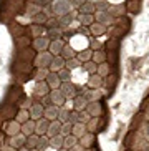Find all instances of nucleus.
Returning <instances> with one entry per match:
<instances>
[{
	"instance_id": "e433bc0d",
	"label": "nucleus",
	"mask_w": 149,
	"mask_h": 151,
	"mask_svg": "<svg viewBox=\"0 0 149 151\" xmlns=\"http://www.w3.org/2000/svg\"><path fill=\"white\" fill-rule=\"evenodd\" d=\"M58 78H60V81L62 83H68V81H71V70H68V68H62V70L57 73Z\"/></svg>"
},
{
	"instance_id": "423d86ee",
	"label": "nucleus",
	"mask_w": 149,
	"mask_h": 151,
	"mask_svg": "<svg viewBox=\"0 0 149 151\" xmlns=\"http://www.w3.org/2000/svg\"><path fill=\"white\" fill-rule=\"evenodd\" d=\"M76 15L78 14H74V12H70V14H66V15H62V17H57L58 18V27L62 28V30H66V28H70V25L76 20Z\"/></svg>"
},
{
	"instance_id": "6ab92c4d",
	"label": "nucleus",
	"mask_w": 149,
	"mask_h": 151,
	"mask_svg": "<svg viewBox=\"0 0 149 151\" xmlns=\"http://www.w3.org/2000/svg\"><path fill=\"white\" fill-rule=\"evenodd\" d=\"M95 22L101 23V25H110V23H113V15L106 14V12H96Z\"/></svg>"
},
{
	"instance_id": "37998d69",
	"label": "nucleus",
	"mask_w": 149,
	"mask_h": 151,
	"mask_svg": "<svg viewBox=\"0 0 149 151\" xmlns=\"http://www.w3.org/2000/svg\"><path fill=\"white\" fill-rule=\"evenodd\" d=\"M65 67L68 68V70H71V71L76 70V68H80V60H78L76 57L71 58V60H66V62H65Z\"/></svg>"
},
{
	"instance_id": "69168bd1",
	"label": "nucleus",
	"mask_w": 149,
	"mask_h": 151,
	"mask_svg": "<svg viewBox=\"0 0 149 151\" xmlns=\"http://www.w3.org/2000/svg\"><path fill=\"white\" fill-rule=\"evenodd\" d=\"M58 151H70V150H65V148H62V150H58Z\"/></svg>"
},
{
	"instance_id": "bb28decb",
	"label": "nucleus",
	"mask_w": 149,
	"mask_h": 151,
	"mask_svg": "<svg viewBox=\"0 0 149 151\" xmlns=\"http://www.w3.org/2000/svg\"><path fill=\"white\" fill-rule=\"evenodd\" d=\"M32 43V38L28 35H23V37H18L15 38V47L17 50H23V48H28V45Z\"/></svg>"
},
{
	"instance_id": "ddd939ff",
	"label": "nucleus",
	"mask_w": 149,
	"mask_h": 151,
	"mask_svg": "<svg viewBox=\"0 0 149 151\" xmlns=\"http://www.w3.org/2000/svg\"><path fill=\"white\" fill-rule=\"evenodd\" d=\"M85 111H86L90 116H95V118H98V116L101 115V105H100V101H88Z\"/></svg>"
},
{
	"instance_id": "e2e57ef3",
	"label": "nucleus",
	"mask_w": 149,
	"mask_h": 151,
	"mask_svg": "<svg viewBox=\"0 0 149 151\" xmlns=\"http://www.w3.org/2000/svg\"><path fill=\"white\" fill-rule=\"evenodd\" d=\"M2 141H4V134L0 133V150H2V148L5 146V145H4V143H2Z\"/></svg>"
},
{
	"instance_id": "052dcab7",
	"label": "nucleus",
	"mask_w": 149,
	"mask_h": 151,
	"mask_svg": "<svg viewBox=\"0 0 149 151\" xmlns=\"http://www.w3.org/2000/svg\"><path fill=\"white\" fill-rule=\"evenodd\" d=\"M70 151H83V146H81V145H74Z\"/></svg>"
},
{
	"instance_id": "cd10ccee",
	"label": "nucleus",
	"mask_w": 149,
	"mask_h": 151,
	"mask_svg": "<svg viewBox=\"0 0 149 151\" xmlns=\"http://www.w3.org/2000/svg\"><path fill=\"white\" fill-rule=\"evenodd\" d=\"M45 37H48L50 42H53V40H62L63 30H62V28H50V30H47Z\"/></svg>"
},
{
	"instance_id": "4c0bfd02",
	"label": "nucleus",
	"mask_w": 149,
	"mask_h": 151,
	"mask_svg": "<svg viewBox=\"0 0 149 151\" xmlns=\"http://www.w3.org/2000/svg\"><path fill=\"white\" fill-rule=\"evenodd\" d=\"M68 116H70V110L63 105V106H60V113H58V121L60 123H68Z\"/></svg>"
},
{
	"instance_id": "680f3d73",
	"label": "nucleus",
	"mask_w": 149,
	"mask_h": 151,
	"mask_svg": "<svg viewBox=\"0 0 149 151\" xmlns=\"http://www.w3.org/2000/svg\"><path fill=\"white\" fill-rule=\"evenodd\" d=\"M0 151H17V150H15V148H12V146H9V145H7V146H4V148H2V150H0Z\"/></svg>"
},
{
	"instance_id": "f3484780",
	"label": "nucleus",
	"mask_w": 149,
	"mask_h": 151,
	"mask_svg": "<svg viewBox=\"0 0 149 151\" xmlns=\"http://www.w3.org/2000/svg\"><path fill=\"white\" fill-rule=\"evenodd\" d=\"M58 113H60V108L55 106V105H50V106L45 108L43 118H47L48 121H55V120H58Z\"/></svg>"
},
{
	"instance_id": "0eeeda50",
	"label": "nucleus",
	"mask_w": 149,
	"mask_h": 151,
	"mask_svg": "<svg viewBox=\"0 0 149 151\" xmlns=\"http://www.w3.org/2000/svg\"><path fill=\"white\" fill-rule=\"evenodd\" d=\"M50 93V88L48 85H47V81H38V83H35V88H33V98L35 100H40V98H43L45 95Z\"/></svg>"
},
{
	"instance_id": "b1692460",
	"label": "nucleus",
	"mask_w": 149,
	"mask_h": 151,
	"mask_svg": "<svg viewBox=\"0 0 149 151\" xmlns=\"http://www.w3.org/2000/svg\"><path fill=\"white\" fill-rule=\"evenodd\" d=\"M60 129H62V123H60L58 120L50 121V126H48V131H47V136H48V138L57 136V134H60Z\"/></svg>"
},
{
	"instance_id": "ea45409f",
	"label": "nucleus",
	"mask_w": 149,
	"mask_h": 151,
	"mask_svg": "<svg viewBox=\"0 0 149 151\" xmlns=\"http://www.w3.org/2000/svg\"><path fill=\"white\" fill-rule=\"evenodd\" d=\"M47 20H48V18H47L43 14H42V12H40V14H37L35 17L30 18V25H32V23H33V25H45V23H47Z\"/></svg>"
},
{
	"instance_id": "f257e3e1",
	"label": "nucleus",
	"mask_w": 149,
	"mask_h": 151,
	"mask_svg": "<svg viewBox=\"0 0 149 151\" xmlns=\"http://www.w3.org/2000/svg\"><path fill=\"white\" fill-rule=\"evenodd\" d=\"M50 7H52L55 17H62V15H66V14H70V12H73V7H71V4L68 0H55Z\"/></svg>"
},
{
	"instance_id": "de8ad7c7",
	"label": "nucleus",
	"mask_w": 149,
	"mask_h": 151,
	"mask_svg": "<svg viewBox=\"0 0 149 151\" xmlns=\"http://www.w3.org/2000/svg\"><path fill=\"white\" fill-rule=\"evenodd\" d=\"M43 27H45V30H50V28H60V27H58V18H57V17L48 18Z\"/></svg>"
},
{
	"instance_id": "f03ea898",
	"label": "nucleus",
	"mask_w": 149,
	"mask_h": 151,
	"mask_svg": "<svg viewBox=\"0 0 149 151\" xmlns=\"http://www.w3.org/2000/svg\"><path fill=\"white\" fill-rule=\"evenodd\" d=\"M52 60H53V55L50 52H40V53H37L35 60H33V65L37 68H48Z\"/></svg>"
},
{
	"instance_id": "49530a36",
	"label": "nucleus",
	"mask_w": 149,
	"mask_h": 151,
	"mask_svg": "<svg viewBox=\"0 0 149 151\" xmlns=\"http://www.w3.org/2000/svg\"><path fill=\"white\" fill-rule=\"evenodd\" d=\"M91 35H101V33H103V32H105V25H101V23H93L91 27Z\"/></svg>"
},
{
	"instance_id": "9b49d317",
	"label": "nucleus",
	"mask_w": 149,
	"mask_h": 151,
	"mask_svg": "<svg viewBox=\"0 0 149 151\" xmlns=\"http://www.w3.org/2000/svg\"><path fill=\"white\" fill-rule=\"evenodd\" d=\"M45 33H47V30H45L43 25H33V23H32L30 28H28V33H27V35L30 37V38H33V40H35V38L43 37Z\"/></svg>"
},
{
	"instance_id": "473e14b6",
	"label": "nucleus",
	"mask_w": 149,
	"mask_h": 151,
	"mask_svg": "<svg viewBox=\"0 0 149 151\" xmlns=\"http://www.w3.org/2000/svg\"><path fill=\"white\" fill-rule=\"evenodd\" d=\"M76 58L80 60V63L83 62V63H86V62H91V58H93V50L91 48H85V50H81L78 55H76Z\"/></svg>"
},
{
	"instance_id": "7c9ffc66",
	"label": "nucleus",
	"mask_w": 149,
	"mask_h": 151,
	"mask_svg": "<svg viewBox=\"0 0 149 151\" xmlns=\"http://www.w3.org/2000/svg\"><path fill=\"white\" fill-rule=\"evenodd\" d=\"M48 75H50L48 68H37L35 75H33V80H35V83H38V81H45Z\"/></svg>"
},
{
	"instance_id": "58836bf2",
	"label": "nucleus",
	"mask_w": 149,
	"mask_h": 151,
	"mask_svg": "<svg viewBox=\"0 0 149 151\" xmlns=\"http://www.w3.org/2000/svg\"><path fill=\"white\" fill-rule=\"evenodd\" d=\"M74 145H78V138H74L73 134H70V136H66L65 139H63V148H65V150H71Z\"/></svg>"
},
{
	"instance_id": "5fc2aeb1",
	"label": "nucleus",
	"mask_w": 149,
	"mask_h": 151,
	"mask_svg": "<svg viewBox=\"0 0 149 151\" xmlns=\"http://www.w3.org/2000/svg\"><path fill=\"white\" fill-rule=\"evenodd\" d=\"M32 4L38 5L40 9H45V7H48V5H52V0H30Z\"/></svg>"
},
{
	"instance_id": "864d4df0",
	"label": "nucleus",
	"mask_w": 149,
	"mask_h": 151,
	"mask_svg": "<svg viewBox=\"0 0 149 151\" xmlns=\"http://www.w3.org/2000/svg\"><path fill=\"white\" fill-rule=\"evenodd\" d=\"M78 113H80V121H78V123H83V124H86L88 121L91 120V116L88 115V113H86L85 110H83V111H78Z\"/></svg>"
},
{
	"instance_id": "c85d7f7f",
	"label": "nucleus",
	"mask_w": 149,
	"mask_h": 151,
	"mask_svg": "<svg viewBox=\"0 0 149 151\" xmlns=\"http://www.w3.org/2000/svg\"><path fill=\"white\" fill-rule=\"evenodd\" d=\"M60 57L63 58V60H71V58H74L76 57V52H74V48L73 47H71V45H65V47H63V50H62V55H60Z\"/></svg>"
},
{
	"instance_id": "603ef678",
	"label": "nucleus",
	"mask_w": 149,
	"mask_h": 151,
	"mask_svg": "<svg viewBox=\"0 0 149 151\" xmlns=\"http://www.w3.org/2000/svg\"><path fill=\"white\" fill-rule=\"evenodd\" d=\"M80 121V113L78 111H70V116H68V123L73 126V124H76Z\"/></svg>"
},
{
	"instance_id": "3c124183",
	"label": "nucleus",
	"mask_w": 149,
	"mask_h": 151,
	"mask_svg": "<svg viewBox=\"0 0 149 151\" xmlns=\"http://www.w3.org/2000/svg\"><path fill=\"white\" fill-rule=\"evenodd\" d=\"M71 128H73V126H71L70 123H63L62 124V129H60V134H62L63 138L70 136V134H71Z\"/></svg>"
},
{
	"instance_id": "dca6fc26",
	"label": "nucleus",
	"mask_w": 149,
	"mask_h": 151,
	"mask_svg": "<svg viewBox=\"0 0 149 151\" xmlns=\"http://www.w3.org/2000/svg\"><path fill=\"white\" fill-rule=\"evenodd\" d=\"M48 126H50V121L47 120V118H42V120L37 121L35 124V134H38V136H43V134H47V131H48Z\"/></svg>"
},
{
	"instance_id": "338daca9",
	"label": "nucleus",
	"mask_w": 149,
	"mask_h": 151,
	"mask_svg": "<svg viewBox=\"0 0 149 151\" xmlns=\"http://www.w3.org/2000/svg\"><path fill=\"white\" fill-rule=\"evenodd\" d=\"M30 151H37V150H30Z\"/></svg>"
},
{
	"instance_id": "aec40b11",
	"label": "nucleus",
	"mask_w": 149,
	"mask_h": 151,
	"mask_svg": "<svg viewBox=\"0 0 149 151\" xmlns=\"http://www.w3.org/2000/svg\"><path fill=\"white\" fill-rule=\"evenodd\" d=\"M45 81H47V85H48L50 90H58L60 86H62V81H60V78H58L57 73H50Z\"/></svg>"
},
{
	"instance_id": "bf43d9fd",
	"label": "nucleus",
	"mask_w": 149,
	"mask_h": 151,
	"mask_svg": "<svg viewBox=\"0 0 149 151\" xmlns=\"http://www.w3.org/2000/svg\"><path fill=\"white\" fill-rule=\"evenodd\" d=\"M76 33H81V35H85V37H88V35H91V32L88 30L86 27H80V28H78V32H76Z\"/></svg>"
},
{
	"instance_id": "6e6552de",
	"label": "nucleus",
	"mask_w": 149,
	"mask_h": 151,
	"mask_svg": "<svg viewBox=\"0 0 149 151\" xmlns=\"http://www.w3.org/2000/svg\"><path fill=\"white\" fill-rule=\"evenodd\" d=\"M28 111H30V120L38 121V120H42V118H43L45 108L40 105V101H35V103H33V106H32Z\"/></svg>"
},
{
	"instance_id": "13d9d810",
	"label": "nucleus",
	"mask_w": 149,
	"mask_h": 151,
	"mask_svg": "<svg viewBox=\"0 0 149 151\" xmlns=\"http://www.w3.org/2000/svg\"><path fill=\"white\" fill-rule=\"evenodd\" d=\"M68 2L71 4V7H73V9H76V10H78L80 7H81V5H83L85 2H86V0H68Z\"/></svg>"
},
{
	"instance_id": "a878e982",
	"label": "nucleus",
	"mask_w": 149,
	"mask_h": 151,
	"mask_svg": "<svg viewBox=\"0 0 149 151\" xmlns=\"http://www.w3.org/2000/svg\"><path fill=\"white\" fill-rule=\"evenodd\" d=\"M40 12H42V9H40L38 5L32 4V2H28V4L25 5V15H27V18L35 17V15H37V14H40Z\"/></svg>"
},
{
	"instance_id": "7ed1b4c3",
	"label": "nucleus",
	"mask_w": 149,
	"mask_h": 151,
	"mask_svg": "<svg viewBox=\"0 0 149 151\" xmlns=\"http://www.w3.org/2000/svg\"><path fill=\"white\" fill-rule=\"evenodd\" d=\"M60 91L63 93L65 100H73L74 96H78V86H76V85H73L71 81H68V83H62Z\"/></svg>"
},
{
	"instance_id": "39448f33",
	"label": "nucleus",
	"mask_w": 149,
	"mask_h": 151,
	"mask_svg": "<svg viewBox=\"0 0 149 151\" xmlns=\"http://www.w3.org/2000/svg\"><path fill=\"white\" fill-rule=\"evenodd\" d=\"M32 45H33V50L35 52H48V47H50V38L48 37H40V38H35V40L32 42Z\"/></svg>"
},
{
	"instance_id": "6e6d98bb",
	"label": "nucleus",
	"mask_w": 149,
	"mask_h": 151,
	"mask_svg": "<svg viewBox=\"0 0 149 151\" xmlns=\"http://www.w3.org/2000/svg\"><path fill=\"white\" fill-rule=\"evenodd\" d=\"M95 5H96V10H98V12H106V10H108V4H106L105 0H98Z\"/></svg>"
},
{
	"instance_id": "79ce46f5",
	"label": "nucleus",
	"mask_w": 149,
	"mask_h": 151,
	"mask_svg": "<svg viewBox=\"0 0 149 151\" xmlns=\"http://www.w3.org/2000/svg\"><path fill=\"white\" fill-rule=\"evenodd\" d=\"M83 70L88 71V73H91V75H96V71H98V65L95 62H86L83 65Z\"/></svg>"
},
{
	"instance_id": "9d476101",
	"label": "nucleus",
	"mask_w": 149,
	"mask_h": 151,
	"mask_svg": "<svg viewBox=\"0 0 149 151\" xmlns=\"http://www.w3.org/2000/svg\"><path fill=\"white\" fill-rule=\"evenodd\" d=\"M50 98H52V105H55V106H63L65 105V96H63V93L60 91V88L58 90H50Z\"/></svg>"
},
{
	"instance_id": "20e7f679",
	"label": "nucleus",
	"mask_w": 149,
	"mask_h": 151,
	"mask_svg": "<svg viewBox=\"0 0 149 151\" xmlns=\"http://www.w3.org/2000/svg\"><path fill=\"white\" fill-rule=\"evenodd\" d=\"M37 57V52L33 48H23L17 52V62H25V63H32Z\"/></svg>"
},
{
	"instance_id": "c9c22d12",
	"label": "nucleus",
	"mask_w": 149,
	"mask_h": 151,
	"mask_svg": "<svg viewBox=\"0 0 149 151\" xmlns=\"http://www.w3.org/2000/svg\"><path fill=\"white\" fill-rule=\"evenodd\" d=\"M50 148V138L47 134L38 138V145H37V151H47Z\"/></svg>"
},
{
	"instance_id": "4be33fe9",
	"label": "nucleus",
	"mask_w": 149,
	"mask_h": 151,
	"mask_svg": "<svg viewBox=\"0 0 149 151\" xmlns=\"http://www.w3.org/2000/svg\"><path fill=\"white\" fill-rule=\"evenodd\" d=\"M88 105V100L83 96V95H78V96L73 98V108L74 111H83Z\"/></svg>"
},
{
	"instance_id": "1a4fd4ad",
	"label": "nucleus",
	"mask_w": 149,
	"mask_h": 151,
	"mask_svg": "<svg viewBox=\"0 0 149 151\" xmlns=\"http://www.w3.org/2000/svg\"><path fill=\"white\" fill-rule=\"evenodd\" d=\"M4 129H5V133L12 138V136H15V134H20V131H22V124L17 123L15 120H10L9 123H5Z\"/></svg>"
},
{
	"instance_id": "a211bd4d",
	"label": "nucleus",
	"mask_w": 149,
	"mask_h": 151,
	"mask_svg": "<svg viewBox=\"0 0 149 151\" xmlns=\"http://www.w3.org/2000/svg\"><path fill=\"white\" fill-rule=\"evenodd\" d=\"M9 30H10V33H13V37H15V38H18V37H23V35H27V33H28V28H25L23 25H20V23H15V22H13L12 25L9 27Z\"/></svg>"
},
{
	"instance_id": "412c9836",
	"label": "nucleus",
	"mask_w": 149,
	"mask_h": 151,
	"mask_svg": "<svg viewBox=\"0 0 149 151\" xmlns=\"http://www.w3.org/2000/svg\"><path fill=\"white\" fill-rule=\"evenodd\" d=\"M88 133V129H86V124H83V123H76V124H73V128H71V134H73L74 138H83L85 134Z\"/></svg>"
},
{
	"instance_id": "a18cd8bd",
	"label": "nucleus",
	"mask_w": 149,
	"mask_h": 151,
	"mask_svg": "<svg viewBox=\"0 0 149 151\" xmlns=\"http://www.w3.org/2000/svg\"><path fill=\"white\" fill-rule=\"evenodd\" d=\"M100 76H106V75H110V65L108 63H101V65H98V71H96Z\"/></svg>"
},
{
	"instance_id": "c03bdc74",
	"label": "nucleus",
	"mask_w": 149,
	"mask_h": 151,
	"mask_svg": "<svg viewBox=\"0 0 149 151\" xmlns=\"http://www.w3.org/2000/svg\"><path fill=\"white\" fill-rule=\"evenodd\" d=\"M80 145H81L83 148H90V146L93 145V134H91V133H86L83 138H81Z\"/></svg>"
},
{
	"instance_id": "2eb2a0df",
	"label": "nucleus",
	"mask_w": 149,
	"mask_h": 151,
	"mask_svg": "<svg viewBox=\"0 0 149 151\" xmlns=\"http://www.w3.org/2000/svg\"><path fill=\"white\" fill-rule=\"evenodd\" d=\"M25 139H27V136L25 134H15V136H12L10 138V143H9V146H12V148H15V150H20V148H23L25 146Z\"/></svg>"
},
{
	"instance_id": "4d7b16f0",
	"label": "nucleus",
	"mask_w": 149,
	"mask_h": 151,
	"mask_svg": "<svg viewBox=\"0 0 149 151\" xmlns=\"http://www.w3.org/2000/svg\"><path fill=\"white\" fill-rule=\"evenodd\" d=\"M40 105L43 108H47V106H50L52 105V98H50V93L48 95H45L43 98H40Z\"/></svg>"
},
{
	"instance_id": "8fccbe9b",
	"label": "nucleus",
	"mask_w": 149,
	"mask_h": 151,
	"mask_svg": "<svg viewBox=\"0 0 149 151\" xmlns=\"http://www.w3.org/2000/svg\"><path fill=\"white\" fill-rule=\"evenodd\" d=\"M88 85L93 86V88L100 86V85H101V76L100 75H91V76H90V80H88Z\"/></svg>"
},
{
	"instance_id": "f704fd0d",
	"label": "nucleus",
	"mask_w": 149,
	"mask_h": 151,
	"mask_svg": "<svg viewBox=\"0 0 149 151\" xmlns=\"http://www.w3.org/2000/svg\"><path fill=\"white\" fill-rule=\"evenodd\" d=\"M76 20H78V22L81 23L83 27H88V25L91 27L93 23H95V17H93V15H83V14H78V15H76Z\"/></svg>"
},
{
	"instance_id": "2f4dec72",
	"label": "nucleus",
	"mask_w": 149,
	"mask_h": 151,
	"mask_svg": "<svg viewBox=\"0 0 149 151\" xmlns=\"http://www.w3.org/2000/svg\"><path fill=\"white\" fill-rule=\"evenodd\" d=\"M13 120L17 121V123H20V124L27 123V121L30 120V111H28V110H18Z\"/></svg>"
},
{
	"instance_id": "0e129e2a",
	"label": "nucleus",
	"mask_w": 149,
	"mask_h": 151,
	"mask_svg": "<svg viewBox=\"0 0 149 151\" xmlns=\"http://www.w3.org/2000/svg\"><path fill=\"white\" fill-rule=\"evenodd\" d=\"M18 151H28V150H27V148L23 146V148H20V150H18Z\"/></svg>"
},
{
	"instance_id": "c756f323",
	"label": "nucleus",
	"mask_w": 149,
	"mask_h": 151,
	"mask_svg": "<svg viewBox=\"0 0 149 151\" xmlns=\"http://www.w3.org/2000/svg\"><path fill=\"white\" fill-rule=\"evenodd\" d=\"M63 139H65V138H63L62 134H57V136L50 138V148L55 150V151L62 150V148H63Z\"/></svg>"
},
{
	"instance_id": "393cba45",
	"label": "nucleus",
	"mask_w": 149,
	"mask_h": 151,
	"mask_svg": "<svg viewBox=\"0 0 149 151\" xmlns=\"http://www.w3.org/2000/svg\"><path fill=\"white\" fill-rule=\"evenodd\" d=\"M35 124H37V121L28 120L27 123H23V124H22V131H20V133H22V134H25V136L35 134Z\"/></svg>"
},
{
	"instance_id": "72a5a7b5",
	"label": "nucleus",
	"mask_w": 149,
	"mask_h": 151,
	"mask_svg": "<svg viewBox=\"0 0 149 151\" xmlns=\"http://www.w3.org/2000/svg\"><path fill=\"white\" fill-rule=\"evenodd\" d=\"M38 134H30V136H27L25 139V148L28 151L30 150H37V145H38Z\"/></svg>"
},
{
	"instance_id": "5701e85b",
	"label": "nucleus",
	"mask_w": 149,
	"mask_h": 151,
	"mask_svg": "<svg viewBox=\"0 0 149 151\" xmlns=\"http://www.w3.org/2000/svg\"><path fill=\"white\" fill-rule=\"evenodd\" d=\"M95 12H96V5L93 2H88V0L78 9V14H83V15H93Z\"/></svg>"
},
{
	"instance_id": "f8f14e48",
	"label": "nucleus",
	"mask_w": 149,
	"mask_h": 151,
	"mask_svg": "<svg viewBox=\"0 0 149 151\" xmlns=\"http://www.w3.org/2000/svg\"><path fill=\"white\" fill-rule=\"evenodd\" d=\"M65 47V40H53L50 42V47H48V52L53 55V57H58V55H62V50Z\"/></svg>"
},
{
	"instance_id": "4468645a",
	"label": "nucleus",
	"mask_w": 149,
	"mask_h": 151,
	"mask_svg": "<svg viewBox=\"0 0 149 151\" xmlns=\"http://www.w3.org/2000/svg\"><path fill=\"white\" fill-rule=\"evenodd\" d=\"M62 68H65V60H63L60 55H58V57H53L52 63H50V67H48L50 73H58Z\"/></svg>"
},
{
	"instance_id": "a19ab883",
	"label": "nucleus",
	"mask_w": 149,
	"mask_h": 151,
	"mask_svg": "<svg viewBox=\"0 0 149 151\" xmlns=\"http://www.w3.org/2000/svg\"><path fill=\"white\" fill-rule=\"evenodd\" d=\"M91 62H95L96 65H101V63H105V62H106V53H105V52H95V53H93Z\"/></svg>"
},
{
	"instance_id": "09e8293b",
	"label": "nucleus",
	"mask_w": 149,
	"mask_h": 151,
	"mask_svg": "<svg viewBox=\"0 0 149 151\" xmlns=\"http://www.w3.org/2000/svg\"><path fill=\"white\" fill-rule=\"evenodd\" d=\"M20 110H30L32 106H33V100H32V98H22V100H20Z\"/></svg>"
}]
</instances>
